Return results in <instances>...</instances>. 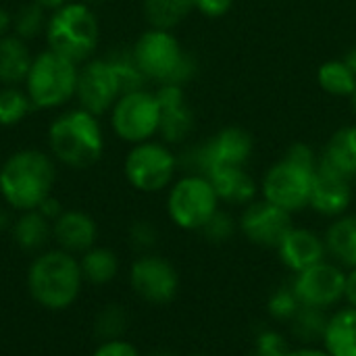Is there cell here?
Masks as SVG:
<instances>
[{
    "label": "cell",
    "mask_w": 356,
    "mask_h": 356,
    "mask_svg": "<svg viewBox=\"0 0 356 356\" xmlns=\"http://www.w3.org/2000/svg\"><path fill=\"white\" fill-rule=\"evenodd\" d=\"M317 167V150L307 142H294L261 177V198L292 215L307 209Z\"/></svg>",
    "instance_id": "3"
},
{
    "label": "cell",
    "mask_w": 356,
    "mask_h": 356,
    "mask_svg": "<svg viewBox=\"0 0 356 356\" xmlns=\"http://www.w3.org/2000/svg\"><path fill=\"white\" fill-rule=\"evenodd\" d=\"M238 227L252 244L277 250L284 238L294 227V221L292 213L267 202L265 198H257L242 209Z\"/></svg>",
    "instance_id": "13"
},
{
    "label": "cell",
    "mask_w": 356,
    "mask_h": 356,
    "mask_svg": "<svg viewBox=\"0 0 356 356\" xmlns=\"http://www.w3.org/2000/svg\"><path fill=\"white\" fill-rule=\"evenodd\" d=\"M150 356H175L171 350H154Z\"/></svg>",
    "instance_id": "48"
},
{
    "label": "cell",
    "mask_w": 356,
    "mask_h": 356,
    "mask_svg": "<svg viewBox=\"0 0 356 356\" xmlns=\"http://www.w3.org/2000/svg\"><path fill=\"white\" fill-rule=\"evenodd\" d=\"M344 298L348 300V307L356 309V267L346 273V284H344Z\"/></svg>",
    "instance_id": "41"
},
{
    "label": "cell",
    "mask_w": 356,
    "mask_h": 356,
    "mask_svg": "<svg viewBox=\"0 0 356 356\" xmlns=\"http://www.w3.org/2000/svg\"><path fill=\"white\" fill-rule=\"evenodd\" d=\"M246 356H265V355H261L259 350H254V348H252V353H248V355H246Z\"/></svg>",
    "instance_id": "49"
},
{
    "label": "cell",
    "mask_w": 356,
    "mask_h": 356,
    "mask_svg": "<svg viewBox=\"0 0 356 356\" xmlns=\"http://www.w3.org/2000/svg\"><path fill=\"white\" fill-rule=\"evenodd\" d=\"M48 15L50 13L44 6H40L38 2L29 0L17 13H13V33L23 38L25 42H31L38 35H44L46 23H48Z\"/></svg>",
    "instance_id": "31"
},
{
    "label": "cell",
    "mask_w": 356,
    "mask_h": 356,
    "mask_svg": "<svg viewBox=\"0 0 356 356\" xmlns=\"http://www.w3.org/2000/svg\"><path fill=\"white\" fill-rule=\"evenodd\" d=\"M106 56L113 63V67H115V71H117V75L121 79L123 92L148 88V79L140 71V67H138V63H136V58L131 54V46L129 48H117V50L108 52Z\"/></svg>",
    "instance_id": "32"
},
{
    "label": "cell",
    "mask_w": 356,
    "mask_h": 356,
    "mask_svg": "<svg viewBox=\"0 0 356 356\" xmlns=\"http://www.w3.org/2000/svg\"><path fill=\"white\" fill-rule=\"evenodd\" d=\"M83 275L75 254L60 248L40 252L27 271L31 298L48 311L69 309L81 292Z\"/></svg>",
    "instance_id": "5"
},
{
    "label": "cell",
    "mask_w": 356,
    "mask_h": 356,
    "mask_svg": "<svg viewBox=\"0 0 356 356\" xmlns=\"http://www.w3.org/2000/svg\"><path fill=\"white\" fill-rule=\"evenodd\" d=\"M342 58H344V63H346V65L353 69V73L356 75V46H353V48H350V50H348V52H346Z\"/></svg>",
    "instance_id": "45"
},
{
    "label": "cell",
    "mask_w": 356,
    "mask_h": 356,
    "mask_svg": "<svg viewBox=\"0 0 356 356\" xmlns=\"http://www.w3.org/2000/svg\"><path fill=\"white\" fill-rule=\"evenodd\" d=\"M83 282H90L94 286L111 284L119 273V257L104 246H92L86 250L79 259Z\"/></svg>",
    "instance_id": "27"
},
{
    "label": "cell",
    "mask_w": 356,
    "mask_h": 356,
    "mask_svg": "<svg viewBox=\"0 0 356 356\" xmlns=\"http://www.w3.org/2000/svg\"><path fill=\"white\" fill-rule=\"evenodd\" d=\"M219 204L211 179L200 173H184L167 188V215L186 232H200Z\"/></svg>",
    "instance_id": "10"
},
{
    "label": "cell",
    "mask_w": 356,
    "mask_h": 356,
    "mask_svg": "<svg viewBox=\"0 0 356 356\" xmlns=\"http://www.w3.org/2000/svg\"><path fill=\"white\" fill-rule=\"evenodd\" d=\"M254 154V138L240 125L221 127L211 138L186 148L179 156V167L188 173L211 175L223 167H248Z\"/></svg>",
    "instance_id": "8"
},
{
    "label": "cell",
    "mask_w": 356,
    "mask_h": 356,
    "mask_svg": "<svg viewBox=\"0 0 356 356\" xmlns=\"http://www.w3.org/2000/svg\"><path fill=\"white\" fill-rule=\"evenodd\" d=\"M327 321H330V315L325 313V309L300 305L298 313L290 321L292 323V336L302 346H315V344L323 342Z\"/></svg>",
    "instance_id": "29"
},
{
    "label": "cell",
    "mask_w": 356,
    "mask_h": 356,
    "mask_svg": "<svg viewBox=\"0 0 356 356\" xmlns=\"http://www.w3.org/2000/svg\"><path fill=\"white\" fill-rule=\"evenodd\" d=\"M142 10L148 27L173 31L194 13V0H144Z\"/></svg>",
    "instance_id": "26"
},
{
    "label": "cell",
    "mask_w": 356,
    "mask_h": 356,
    "mask_svg": "<svg viewBox=\"0 0 356 356\" xmlns=\"http://www.w3.org/2000/svg\"><path fill=\"white\" fill-rule=\"evenodd\" d=\"M56 161L40 148H21L0 165V196L8 209L23 213L38 209L54 190Z\"/></svg>",
    "instance_id": "1"
},
{
    "label": "cell",
    "mask_w": 356,
    "mask_h": 356,
    "mask_svg": "<svg viewBox=\"0 0 356 356\" xmlns=\"http://www.w3.org/2000/svg\"><path fill=\"white\" fill-rule=\"evenodd\" d=\"M52 238L60 250L71 254H83L86 250L96 246L98 225L88 213L71 209L65 211L52 223Z\"/></svg>",
    "instance_id": "19"
},
{
    "label": "cell",
    "mask_w": 356,
    "mask_h": 356,
    "mask_svg": "<svg viewBox=\"0 0 356 356\" xmlns=\"http://www.w3.org/2000/svg\"><path fill=\"white\" fill-rule=\"evenodd\" d=\"M13 33V13L0 4V38Z\"/></svg>",
    "instance_id": "42"
},
{
    "label": "cell",
    "mask_w": 356,
    "mask_h": 356,
    "mask_svg": "<svg viewBox=\"0 0 356 356\" xmlns=\"http://www.w3.org/2000/svg\"><path fill=\"white\" fill-rule=\"evenodd\" d=\"M350 204H353V179H346L334 171L317 167L311 188L309 209H313L321 217L336 219L346 215Z\"/></svg>",
    "instance_id": "17"
},
{
    "label": "cell",
    "mask_w": 356,
    "mask_h": 356,
    "mask_svg": "<svg viewBox=\"0 0 356 356\" xmlns=\"http://www.w3.org/2000/svg\"><path fill=\"white\" fill-rule=\"evenodd\" d=\"M127 238H129V244L142 252H148L150 248L156 246V240H159V229L154 227L152 221H146V219H140V221H134L129 225V232H127Z\"/></svg>",
    "instance_id": "36"
},
{
    "label": "cell",
    "mask_w": 356,
    "mask_h": 356,
    "mask_svg": "<svg viewBox=\"0 0 356 356\" xmlns=\"http://www.w3.org/2000/svg\"><path fill=\"white\" fill-rule=\"evenodd\" d=\"M131 54L148 83L156 86L175 83L186 88L200 69L196 56L184 48L171 29L148 27L134 42Z\"/></svg>",
    "instance_id": "4"
},
{
    "label": "cell",
    "mask_w": 356,
    "mask_h": 356,
    "mask_svg": "<svg viewBox=\"0 0 356 356\" xmlns=\"http://www.w3.org/2000/svg\"><path fill=\"white\" fill-rule=\"evenodd\" d=\"M33 56L29 42L23 38L15 33L0 38V86H23Z\"/></svg>",
    "instance_id": "22"
},
{
    "label": "cell",
    "mask_w": 356,
    "mask_h": 356,
    "mask_svg": "<svg viewBox=\"0 0 356 356\" xmlns=\"http://www.w3.org/2000/svg\"><path fill=\"white\" fill-rule=\"evenodd\" d=\"M46 142L48 152L58 165L77 171L100 163L106 148V136L100 117L81 106L67 108L56 115L48 125Z\"/></svg>",
    "instance_id": "2"
},
{
    "label": "cell",
    "mask_w": 356,
    "mask_h": 356,
    "mask_svg": "<svg viewBox=\"0 0 356 356\" xmlns=\"http://www.w3.org/2000/svg\"><path fill=\"white\" fill-rule=\"evenodd\" d=\"M219 202L227 207H246L259 198L261 186L248 167H223L209 175Z\"/></svg>",
    "instance_id": "20"
},
{
    "label": "cell",
    "mask_w": 356,
    "mask_h": 356,
    "mask_svg": "<svg viewBox=\"0 0 356 356\" xmlns=\"http://www.w3.org/2000/svg\"><path fill=\"white\" fill-rule=\"evenodd\" d=\"M319 167L356 179V123L338 127L319 150Z\"/></svg>",
    "instance_id": "21"
},
{
    "label": "cell",
    "mask_w": 356,
    "mask_h": 356,
    "mask_svg": "<svg viewBox=\"0 0 356 356\" xmlns=\"http://www.w3.org/2000/svg\"><path fill=\"white\" fill-rule=\"evenodd\" d=\"M44 40L50 50L81 65L96 56L100 46V19L92 4L69 0L56 10H50Z\"/></svg>",
    "instance_id": "6"
},
{
    "label": "cell",
    "mask_w": 356,
    "mask_h": 356,
    "mask_svg": "<svg viewBox=\"0 0 356 356\" xmlns=\"http://www.w3.org/2000/svg\"><path fill=\"white\" fill-rule=\"evenodd\" d=\"M33 2H38L40 6H44V8H46V10L50 13V10H56L58 6L67 4L69 0H33Z\"/></svg>",
    "instance_id": "44"
},
{
    "label": "cell",
    "mask_w": 356,
    "mask_h": 356,
    "mask_svg": "<svg viewBox=\"0 0 356 356\" xmlns=\"http://www.w3.org/2000/svg\"><path fill=\"white\" fill-rule=\"evenodd\" d=\"M129 284L142 300L150 305H167L177 296L179 275L167 259L142 254L131 265Z\"/></svg>",
    "instance_id": "14"
},
{
    "label": "cell",
    "mask_w": 356,
    "mask_h": 356,
    "mask_svg": "<svg viewBox=\"0 0 356 356\" xmlns=\"http://www.w3.org/2000/svg\"><path fill=\"white\" fill-rule=\"evenodd\" d=\"M161 106L159 140L169 146L186 144L196 127V117L186 98V88L175 83H163L154 90Z\"/></svg>",
    "instance_id": "16"
},
{
    "label": "cell",
    "mask_w": 356,
    "mask_h": 356,
    "mask_svg": "<svg viewBox=\"0 0 356 356\" xmlns=\"http://www.w3.org/2000/svg\"><path fill=\"white\" fill-rule=\"evenodd\" d=\"M319 88L334 98H350L356 88V75L344 63V58H332L319 65L317 69Z\"/></svg>",
    "instance_id": "28"
},
{
    "label": "cell",
    "mask_w": 356,
    "mask_h": 356,
    "mask_svg": "<svg viewBox=\"0 0 356 356\" xmlns=\"http://www.w3.org/2000/svg\"><path fill=\"white\" fill-rule=\"evenodd\" d=\"M92 356H142L138 353V348L131 342H125L123 338L119 340H108V342H100V346L94 350Z\"/></svg>",
    "instance_id": "39"
},
{
    "label": "cell",
    "mask_w": 356,
    "mask_h": 356,
    "mask_svg": "<svg viewBox=\"0 0 356 356\" xmlns=\"http://www.w3.org/2000/svg\"><path fill=\"white\" fill-rule=\"evenodd\" d=\"M38 211H40L46 219H50V221L54 223V221L65 213V207L60 204V200H58L56 196H52V194H50V196H48V198L38 207Z\"/></svg>",
    "instance_id": "40"
},
{
    "label": "cell",
    "mask_w": 356,
    "mask_h": 356,
    "mask_svg": "<svg viewBox=\"0 0 356 356\" xmlns=\"http://www.w3.org/2000/svg\"><path fill=\"white\" fill-rule=\"evenodd\" d=\"M267 309H269V315L273 319H277V321H292V317L300 309V300H298V296H296L292 286H282V288H277L269 296Z\"/></svg>",
    "instance_id": "34"
},
{
    "label": "cell",
    "mask_w": 356,
    "mask_h": 356,
    "mask_svg": "<svg viewBox=\"0 0 356 356\" xmlns=\"http://www.w3.org/2000/svg\"><path fill=\"white\" fill-rule=\"evenodd\" d=\"M194 356H211V355H194Z\"/></svg>",
    "instance_id": "51"
},
{
    "label": "cell",
    "mask_w": 356,
    "mask_h": 356,
    "mask_svg": "<svg viewBox=\"0 0 356 356\" xmlns=\"http://www.w3.org/2000/svg\"><path fill=\"white\" fill-rule=\"evenodd\" d=\"M286 356H332L325 348L319 346H300V348H292Z\"/></svg>",
    "instance_id": "43"
},
{
    "label": "cell",
    "mask_w": 356,
    "mask_h": 356,
    "mask_svg": "<svg viewBox=\"0 0 356 356\" xmlns=\"http://www.w3.org/2000/svg\"><path fill=\"white\" fill-rule=\"evenodd\" d=\"M254 350H259L261 355L265 356H286L292 348H290V342L280 332H275V330H263L257 336Z\"/></svg>",
    "instance_id": "37"
},
{
    "label": "cell",
    "mask_w": 356,
    "mask_h": 356,
    "mask_svg": "<svg viewBox=\"0 0 356 356\" xmlns=\"http://www.w3.org/2000/svg\"><path fill=\"white\" fill-rule=\"evenodd\" d=\"M106 117L113 134L129 146L159 138L161 106L154 90L140 88L123 92Z\"/></svg>",
    "instance_id": "11"
},
{
    "label": "cell",
    "mask_w": 356,
    "mask_h": 356,
    "mask_svg": "<svg viewBox=\"0 0 356 356\" xmlns=\"http://www.w3.org/2000/svg\"><path fill=\"white\" fill-rule=\"evenodd\" d=\"M236 229H240V227H238V221H236L227 211H221V209H219V211L207 221V225L200 229V234H202L209 242H213V244H225L227 240L234 238Z\"/></svg>",
    "instance_id": "35"
},
{
    "label": "cell",
    "mask_w": 356,
    "mask_h": 356,
    "mask_svg": "<svg viewBox=\"0 0 356 356\" xmlns=\"http://www.w3.org/2000/svg\"><path fill=\"white\" fill-rule=\"evenodd\" d=\"M79 65L46 48L33 56L23 81L25 92L40 111H58L75 100Z\"/></svg>",
    "instance_id": "7"
},
{
    "label": "cell",
    "mask_w": 356,
    "mask_h": 356,
    "mask_svg": "<svg viewBox=\"0 0 356 356\" xmlns=\"http://www.w3.org/2000/svg\"><path fill=\"white\" fill-rule=\"evenodd\" d=\"M327 254H332L338 263L355 269L356 267V215H342L332 221L325 232Z\"/></svg>",
    "instance_id": "25"
},
{
    "label": "cell",
    "mask_w": 356,
    "mask_h": 356,
    "mask_svg": "<svg viewBox=\"0 0 356 356\" xmlns=\"http://www.w3.org/2000/svg\"><path fill=\"white\" fill-rule=\"evenodd\" d=\"M344 284H346V273L338 265L321 261L296 273L292 288L300 305L327 311L330 307L338 305L344 298Z\"/></svg>",
    "instance_id": "15"
},
{
    "label": "cell",
    "mask_w": 356,
    "mask_h": 356,
    "mask_svg": "<svg viewBox=\"0 0 356 356\" xmlns=\"http://www.w3.org/2000/svg\"><path fill=\"white\" fill-rule=\"evenodd\" d=\"M234 6V0H194V13H200L207 19H221Z\"/></svg>",
    "instance_id": "38"
},
{
    "label": "cell",
    "mask_w": 356,
    "mask_h": 356,
    "mask_svg": "<svg viewBox=\"0 0 356 356\" xmlns=\"http://www.w3.org/2000/svg\"><path fill=\"white\" fill-rule=\"evenodd\" d=\"M10 225H13L10 215H8L6 211H0V229H6V227H10Z\"/></svg>",
    "instance_id": "46"
},
{
    "label": "cell",
    "mask_w": 356,
    "mask_h": 356,
    "mask_svg": "<svg viewBox=\"0 0 356 356\" xmlns=\"http://www.w3.org/2000/svg\"><path fill=\"white\" fill-rule=\"evenodd\" d=\"M179 171V156L173 146L154 138L129 146L123 159V175L127 184L144 194L167 190Z\"/></svg>",
    "instance_id": "9"
},
{
    "label": "cell",
    "mask_w": 356,
    "mask_h": 356,
    "mask_svg": "<svg viewBox=\"0 0 356 356\" xmlns=\"http://www.w3.org/2000/svg\"><path fill=\"white\" fill-rule=\"evenodd\" d=\"M348 102H350V108H353V113H355V117H356V88H355V92H353V96L348 98Z\"/></svg>",
    "instance_id": "47"
},
{
    "label": "cell",
    "mask_w": 356,
    "mask_h": 356,
    "mask_svg": "<svg viewBox=\"0 0 356 356\" xmlns=\"http://www.w3.org/2000/svg\"><path fill=\"white\" fill-rule=\"evenodd\" d=\"M121 94L123 86L108 56H92L90 60L79 65L75 92L77 106L96 117H104Z\"/></svg>",
    "instance_id": "12"
},
{
    "label": "cell",
    "mask_w": 356,
    "mask_h": 356,
    "mask_svg": "<svg viewBox=\"0 0 356 356\" xmlns=\"http://www.w3.org/2000/svg\"><path fill=\"white\" fill-rule=\"evenodd\" d=\"M33 102L21 86H0V127L23 123L33 111Z\"/></svg>",
    "instance_id": "30"
},
{
    "label": "cell",
    "mask_w": 356,
    "mask_h": 356,
    "mask_svg": "<svg viewBox=\"0 0 356 356\" xmlns=\"http://www.w3.org/2000/svg\"><path fill=\"white\" fill-rule=\"evenodd\" d=\"M83 2H88V4H98V2H104V0H83Z\"/></svg>",
    "instance_id": "50"
},
{
    "label": "cell",
    "mask_w": 356,
    "mask_h": 356,
    "mask_svg": "<svg viewBox=\"0 0 356 356\" xmlns=\"http://www.w3.org/2000/svg\"><path fill=\"white\" fill-rule=\"evenodd\" d=\"M10 234L23 252H44L52 238V221L46 219L38 209L23 211L13 221Z\"/></svg>",
    "instance_id": "23"
},
{
    "label": "cell",
    "mask_w": 356,
    "mask_h": 356,
    "mask_svg": "<svg viewBox=\"0 0 356 356\" xmlns=\"http://www.w3.org/2000/svg\"><path fill=\"white\" fill-rule=\"evenodd\" d=\"M323 348L332 356H356V309L346 307L330 315Z\"/></svg>",
    "instance_id": "24"
},
{
    "label": "cell",
    "mask_w": 356,
    "mask_h": 356,
    "mask_svg": "<svg viewBox=\"0 0 356 356\" xmlns=\"http://www.w3.org/2000/svg\"><path fill=\"white\" fill-rule=\"evenodd\" d=\"M129 323V315L125 311V307L121 305H106L100 309V313L94 319V332L102 342L108 340H119L123 338L125 330Z\"/></svg>",
    "instance_id": "33"
},
{
    "label": "cell",
    "mask_w": 356,
    "mask_h": 356,
    "mask_svg": "<svg viewBox=\"0 0 356 356\" xmlns=\"http://www.w3.org/2000/svg\"><path fill=\"white\" fill-rule=\"evenodd\" d=\"M277 252H280L282 263L290 271L300 273V271L325 261L327 246H325V240L319 234H315L313 229L292 227L290 234L280 244Z\"/></svg>",
    "instance_id": "18"
}]
</instances>
